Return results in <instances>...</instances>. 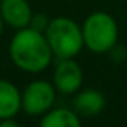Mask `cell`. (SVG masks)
I'll return each mask as SVG.
<instances>
[{
    "label": "cell",
    "mask_w": 127,
    "mask_h": 127,
    "mask_svg": "<svg viewBox=\"0 0 127 127\" xmlns=\"http://www.w3.org/2000/svg\"><path fill=\"white\" fill-rule=\"evenodd\" d=\"M3 26H5V23H3L2 15H0V35H2V32H3Z\"/></svg>",
    "instance_id": "7c38bea8"
},
{
    "label": "cell",
    "mask_w": 127,
    "mask_h": 127,
    "mask_svg": "<svg viewBox=\"0 0 127 127\" xmlns=\"http://www.w3.org/2000/svg\"><path fill=\"white\" fill-rule=\"evenodd\" d=\"M21 111V90L13 82L0 79V121L16 118Z\"/></svg>",
    "instance_id": "ba28073f"
},
{
    "label": "cell",
    "mask_w": 127,
    "mask_h": 127,
    "mask_svg": "<svg viewBox=\"0 0 127 127\" xmlns=\"http://www.w3.org/2000/svg\"><path fill=\"white\" fill-rule=\"evenodd\" d=\"M56 89L50 81L35 79L21 90V111L31 118L43 116L53 108Z\"/></svg>",
    "instance_id": "277c9868"
},
{
    "label": "cell",
    "mask_w": 127,
    "mask_h": 127,
    "mask_svg": "<svg viewBox=\"0 0 127 127\" xmlns=\"http://www.w3.org/2000/svg\"><path fill=\"white\" fill-rule=\"evenodd\" d=\"M84 47L92 53H109L118 43L119 28L116 19L106 11H93L81 24Z\"/></svg>",
    "instance_id": "3957f363"
},
{
    "label": "cell",
    "mask_w": 127,
    "mask_h": 127,
    "mask_svg": "<svg viewBox=\"0 0 127 127\" xmlns=\"http://www.w3.org/2000/svg\"><path fill=\"white\" fill-rule=\"evenodd\" d=\"M0 2H2V0H0Z\"/></svg>",
    "instance_id": "4fadbf2b"
},
{
    "label": "cell",
    "mask_w": 127,
    "mask_h": 127,
    "mask_svg": "<svg viewBox=\"0 0 127 127\" xmlns=\"http://www.w3.org/2000/svg\"><path fill=\"white\" fill-rule=\"evenodd\" d=\"M0 15L5 26L18 31L29 26L32 18V8L29 5V0H2Z\"/></svg>",
    "instance_id": "8992f818"
},
{
    "label": "cell",
    "mask_w": 127,
    "mask_h": 127,
    "mask_svg": "<svg viewBox=\"0 0 127 127\" xmlns=\"http://www.w3.org/2000/svg\"><path fill=\"white\" fill-rule=\"evenodd\" d=\"M52 84L55 85L58 93L76 95V92H79L82 89V84H84L82 68L74 58L56 60V64L53 68Z\"/></svg>",
    "instance_id": "5b68a950"
},
{
    "label": "cell",
    "mask_w": 127,
    "mask_h": 127,
    "mask_svg": "<svg viewBox=\"0 0 127 127\" xmlns=\"http://www.w3.org/2000/svg\"><path fill=\"white\" fill-rule=\"evenodd\" d=\"M8 55L15 68L28 74L43 72L55 58L45 34L31 26L15 32L8 43Z\"/></svg>",
    "instance_id": "6da1fadb"
},
{
    "label": "cell",
    "mask_w": 127,
    "mask_h": 127,
    "mask_svg": "<svg viewBox=\"0 0 127 127\" xmlns=\"http://www.w3.org/2000/svg\"><path fill=\"white\" fill-rule=\"evenodd\" d=\"M82 118L69 108H52L40 116L42 127H81Z\"/></svg>",
    "instance_id": "9c48e42d"
},
{
    "label": "cell",
    "mask_w": 127,
    "mask_h": 127,
    "mask_svg": "<svg viewBox=\"0 0 127 127\" xmlns=\"http://www.w3.org/2000/svg\"><path fill=\"white\" fill-rule=\"evenodd\" d=\"M106 100L100 90L96 89H81L74 96V111L81 118L90 119L98 116L105 109Z\"/></svg>",
    "instance_id": "52a82bcc"
},
{
    "label": "cell",
    "mask_w": 127,
    "mask_h": 127,
    "mask_svg": "<svg viewBox=\"0 0 127 127\" xmlns=\"http://www.w3.org/2000/svg\"><path fill=\"white\" fill-rule=\"evenodd\" d=\"M43 34L56 60L76 58L84 48L81 24H77L74 19L68 16L52 18Z\"/></svg>",
    "instance_id": "7a4b0ae2"
},
{
    "label": "cell",
    "mask_w": 127,
    "mask_h": 127,
    "mask_svg": "<svg viewBox=\"0 0 127 127\" xmlns=\"http://www.w3.org/2000/svg\"><path fill=\"white\" fill-rule=\"evenodd\" d=\"M16 126H18L16 118H6L0 121V127H16Z\"/></svg>",
    "instance_id": "8fae6325"
},
{
    "label": "cell",
    "mask_w": 127,
    "mask_h": 127,
    "mask_svg": "<svg viewBox=\"0 0 127 127\" xmlns=\"http://www.w3.org/2000/svg\"><path fill=\"white\" fill-rule=\"evenodd\" d=\"M48 23H50V18L45 15V13H32V18H31L29 26L34 28V29H37V31H40V32H45Z\"/></svg>",
    "instance_id": "30bf717a"
}]
</instances>
